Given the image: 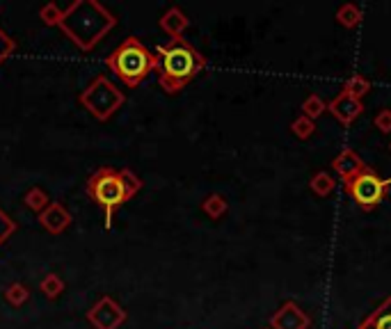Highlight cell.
Wrapping results in <instances>:
<instances>
[{"mask_svg":"<svg viewBox=\"0 0 391 329\" xmlns=\"http://www.w3.org/2000/svg\"><path fill=\"white\" fill-rule=\"evenodd\" d=\"M117 18L110 9L103 7L99 0H74L64 9L60 30L81 48V51H92L99 46L107 32L117 25Z\"/></svg>","mask_w":391,"mask_h":329,"instance_id":"obj_1","label":"cell"},{"mask_svg":"<svg viewBox=\"0 0 391 329\" xmlns=\"http://www.w3.org/2000/svg\"><path fill=\"white\" fill-rule=\"evenodd\" d=\"M206 57H204L190 42L183 37L170 40L156 48V73H158V85L163 92L179 94L185 85L194 80L206 69Z\"/></svg>","mask_w":391,"mask_h":329,"instance_id":"obj_2","label":"cell"},{"mask_svg":"<svg viewBox=\"0 0 391 329\" xmlns=\"http://www.w3.org/2000/svg\"><path fill=\"white\" fill-rule=\"evenodd\" d=\"M142 190V179L133 169L99 167L87 179V195L103 210L105 229L112 227L117 210Z\"/></svg>","mask_w":391,"mask_h":329,"instance_id":"obj_3","label":"cell"},{"mask_svg":"<svg viewBox=\"0 0 391 329\" xmlns=\"http://www.w3.org/2000/svg\"><path fill=\"white\" fill-rule=\"evenodd\" d=\"M105 66L117 76V80L133 90L149 78L151 71H156V53H151L138 37H126L105 57Z\"/></svg>","mask_w":391,"mask_h":329,"instance_id":"obj_4","label":"cell"},{"mask_svg":"<svg viewBox=\"0 0 391 329\" xmlns=\"http://www.w3.org/2000/svg\"><path fill=\"white\" fill-rule=\"evenodd\" d=\"M341 186L361 210H375L389 195L391 179H383L373 167L364 164L355 177L341 181Z\"/></svg>","mask_w":391,"mask_h":329,"instance_id":"obj_5","label":"cell"},{"mask_svg":"<svg viewBox=\"0 0 391 329\" xmlns=\"http://www.w3.org/2000/svg\"><path fill=\"white\" fill-rule=\"evenodd\" d=\"M78 101H81V105L92 117H96L99 121H107L124 105L126 94L107 76H96L81 92Z\"/></svg>","mask_w":391,"mask_h":329,"instance_id":"obj_6","label":"cell"},{"mask_svg":"<svg viewBox=\"0 0 391 329\" xmlns=\"http://www.w3.org/2000/svg\"><path fill=\"white\" fill-rule=\"evenodd\" d=\"M126 318H129L126 309L110 295L99 297L96 304L87 311V323L94 329H119L126 323Z\"/></svg>","mask_w":391,"mask_h":329,"instance_id":"obj_7","label":"cell"},{"mask_svg":"<svg viewBox=\"0 0 391 329\" xmlns=\"http://www.w3.org/2000/svg\"><path fill=\"white\" fill-rule=\"evenodd\" d=\"M311 316L298 302H284L270 316V329H309Z\"/></svg>","mask_w":391,"mask_h":329,"instance_id":"obj_8","label":"cell"},{"mask_svg":"<svg viewBox=\"0 0 391 329\" xmlns=\"http://www.w3.org/2000/svg\"><path fill=\"white\" fill-rule=\"evenodd\" d=\"M327 112L334 117L339 124L344 126H353L355 119L361 117V112H364V101L361 99H355V96H350L346 92H339L334 99L327 101Z\"/></svg>","mask_w":391,"mask_h":329,"instance_id":"obj_9","label":"cell"},{"mask_svg":"<svg viewBox=\"0 0 391 329\" xmlns=\"http://www.w3.org/2000/svg\"><path fill=\"white\" fill-rule=\"evenodd\" d=\"M71 222H74L71 213L66 210V206L62 204V201H51L48 208H44L42 213H39V225H42L48 234H53V236L64 234V231L71 227Z\"/></svg>","mask_w":391,"mask_h":329,"instance_id":"obj_10","label":"cell"},{"mask_svg":"<svg viewBox=\"0 0 391 329\" xmlns=\"http://www.w3.org/2000/svg\"><path fill=\"white\" fill-rule=\"evenodd\" d=\"M332 169L337 172V177L341 179V181H346V179H350V177H355V174L364 167V160H361V156L355 151V149H350V147H346V149H341L334 158H332Z\"/></svg>","mask_w":391,"mask_h":329,"instance_id":"obj_11","label":"cell"},{"mask_svg":"<svg viewBox=\"0 0 391 329\" xmlns=\"http://www.w3.org/2000/svg\"><path fill=\"white\" fill-rule=\"evenodd\" d=\"M158 25L170 40H179V37H183V32L190 28V18L181 7H170L168 12L158 18Z\"/></svg>","mask_w":391,"mask_h":329,"instance_id":"obj_12","label":"cell"},{"mask_svg":"<svg viewBox=\"0 0 391 329\" xmlns=\"http://www.w3.org/2000/svg\"><path fill=\"white\" fill-rule=\"evenodd\" d=\"M361 323L370 329H391V295L385 297Z\"/></svg>","mask_w":391,"mask_h":329,"instance_id":"obj_13","label":"cell"},{"mask_svg":"<svg viewBox=\"0 0 391 329\" xmlns=\"http://www.w3.org/2000/svg\"><path fill=\"white\" fill-rule=\"evenodd\" d=\"M202 213H206L211 220H220L229 213V201L220 192H213V195L204 197L202 201Z\"/></svg>","mask_w":391,"mask_h":329,"instance_id":"obj_14","label":"cell"},{"mask_svg":"<svg viewBox=\"0 0 391 329\" xmlns=\"http://www.w3.org/2000/svg\"><path fill=\"white\" fill-rule=\"evenodd\" d=\"M334 188H337V179L332 177L329 172H316L314 177L309 179V190L314 192L316 197H327L332 195Z\"/></svg>","mask_w":391,"mask_h":329,"instance_id":"obj_15","label":"cell"},{"mask_svg":"<svg viewBox=\"0 0 391 329\" xmlns=\"http://www.w3.org/2000/svg\"><path fill=\"white\" fill-rule=\"evenodd\" d=\"M334 18L344 28H357L364 16H361V9L355 3H344V5H339V9L334 12Z\"/></svg>","mask_w":391,"mask_h":329,"instance_id":"obj_16","label":"cell"},{"mask_svg":"<svg viewBox=\"0 0 391 329\" xmlns=\"http://www.w3.org/2000/svg\"><path fill=\"white\" fill-rule=\"evenodd\" d=\"M64 288H66L64 279L60 275H55V273H48L42 282H39V290H42L46 299H57L64 293Z\"/></svg>","mask_w":391,"mask_h":329,"instance_id":"obj_17","label":"cell"},{"mask_svg":"<svg viewBox=\"0 0 391 329\" xmlns=\"http://www.w3.org/2000/svg\"><path fill=\"white\" fill-rule=\"evenodd\" d=\"M370 80L366 78V76H361V73H355V76H350V78L344 83V87H341V92H346L350 96H355V99H364V96L370 92Z\"/></svg>","mask_w":391,"mask_h":329,"instance_id":"obj_18","label":"cell"},{"mask_svg":"<svg viewBox=\"0 0 391 329\" xmlns=\"http://www.w3.org/2000/svg\"><path fill=\"white\" fill-rule=\"evenodd\" d=\"M300 110H302V114L305 117H309V119H318L320 114H325L327 112V101L322 99V96H318V94H309L305 101H302V105H300Z\"/></svg>","mask_w":391,"mask_h":329,"instance_id":"obj_19","label":"cell"},{"mask_svg":"<svg viewBox=\"0 0 391 329\" xmlns=\"http://www.w3.org/2000/svg\"><path fill=\"white\" fill-rule=\"evenodd\" d=\"M48 204H51V199H48V195H46V190H42V188H30L23 195V206L28 208V210H33V213H42L44 208H48Z\"/></svg>","mask_w":391,"mask_h":329,"instance_id":"obj_20","label":"cell"},{"mask_svg":"<svg viewBox=\"0 0 391 329\" xmlns=\"http://www.w3.org/2000/svg\"><path fill=\"white\" fill-rule=\"evenodd\" d=\"M5 302L9 304V306H23L28 299H30V290H28V286L25 284H21V282H14V284H9L7 288H5Z\"/></svg>","mask_w":391,"mask_h":329,"instance_id":"obj_21","label":"cell"},{"mask_svg":"<svg viewBox=\"0 0 391 329\" xmlns=\"http://www.w3.org/2000/svg\"><path fill=\"white\" fill-rule=\"evenodd\" d=\"M291 133L296 135L298 140H309L311 135L316 133V121L305 117V114H300V117H296L291 121Z\"/></svg>","mask_w":391,"mask_h":329,"instance_id":"obj_22","label":"cell"},{"mask_svg":"<svg viewBox=\"0 0 391 329\" xmlns=\"http://www.w3.org/2000/svg\"><path fill=\"white\" fill-rule=\"evenodd\" d=\"M62 14H64V9L55 3H46V5L39 7V18H42L44 25H60Z\"/></svg>","mask_w":391,"mask_h":329,"instance_id":"obj_23","label":"cell"},{"mask_svg":"<svg viewBox=\"0 0 391 329\" xmlns=\"http://www.w3.org/2000/svg\"><path fill=\"white\" fill-rule=\"evenodd\" d=\"M16 231V222L7 215V213L0 208V247H3L9 238H12V234Z\"/></svg>","mask_w":391,"mask_h":329,"instance_id":"obj_24","label":"cell"},{"mask_svg":"<svg viewBox=\"0 0 391 329\" xmlns=\"http://www.w3.org/2000/svg\"><path fill=\"white\" fill-rule=\"evenodd\" d=\"M373 126L383 135H391V108H380L373 117Z\"/></svg>","mask_w":391,"mask_h":329,"instance_id":"obj_25","label":"cell"},{"mask_svg":"<svg viewBox=\"0 0 391 329\" xmlns=\"http://www.w3.org/2000/svg\"><path fill=\"white\" fill-rule=\"evenodd\" d=\"M14 51H16V42L3 30V28H0V64L7 62V57L12 55Z\"/></svg>","mask_w":391,"mask_h":329,"instance_id":"obj_26","label":"cell"},{"mask_svg":"<svg viewBox=\"0 0 391 329\" xmlns=\"http://www.w3.org/2000/svg\"><path fill=\"white\" fill-rule=\"evenodd\" d=\"M357 329H370V327H366V325H364V323H361V325H359V327H357Z\"/></svg>","mask_w":391,"mask_h":329,"instance_id":"obj_27","label":"cell"},{"mask_svg":"<svg viewBox=\"0 0 391 329\" xmlns=\"http://www.w3.org/2000/svg\"><path fill=\"white\" fill-rule=\"evenodd\" d=\"M389 151H391V142H389Z\"/></svg>","mask_w":391,"mask_h":329,"instance_id":"obj_28","label":"cell"},{"mask_svg":"<svg viewBox=\"0 0 391 329\" xmlns=\"http://www.w3.org/2000/svg\"><path fill=\"white\" fill-rule=\"evenodd\" d=\"M266 329H270V327H266Z\"/></svg>","mask_w":391,"mask_h":329,"instance_id":"obj_29","label":"cell"}]
</instances>
